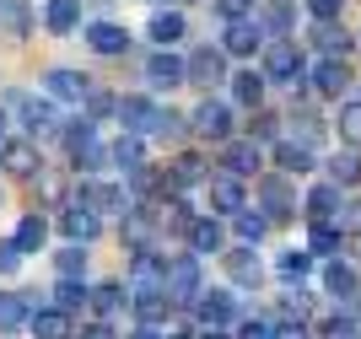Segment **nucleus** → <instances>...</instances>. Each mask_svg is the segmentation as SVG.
Listing matches in <instances>:
<instances>
[{
	"mask_svg": "<svg viewBox=\"0 0 361 339\" xmlns=\"http://www.w3.org/2000/svg\"><path fill=\"white\" fill-rule=\"evenodd\" d=\"M264 81H281V87L302 92L307 59H302V49L291 44V38H270V44H264Z\"/></svg>",
	"mask_w": 361,
	"mask_h": 339,
	"instance_id": "nucleus-1",
	"label": "nucleus"
},
{
	"mask_svg": "<svg viewBox=\"0 0 361 339\" xmlns=\"http://www.w3.org/2000/svg\"><path fill=\"white\" fill-rule=\"evenodd\" d=\"M162 291H167V302H173V307H195V302H200V291H205V285H200V259H195V253H173V259H167Z\"/></svg>",
	"mask_w": 361,
	"mask_h": 339,
	"instance_id": "nucleus-2",
	"label": "nucleus"
},
{
	"mask_svg": "<svg viewBox=\"0 0 361 339\" xmlns=\"http://www.w3.org/2000/svg\"><path fill=\"white\" fill-rule=\"evenodd\" d=\"M75 205L92 210V216L103 221V216H124V210L135 205V199H130V189H124V183H103V178H87V183H75Z\"/></svg>",
	"mask_w": 361,
	"mask_h": 339,
	"instance_id": "nucleus-3",
	"label": "nucleus"
},
{
	"mask_svg": "<svg viewBox=\"0 0 361 339\" xmlns=\"http://www.w3.org/2000/svg\"><path fill=\"white\" fill-rule=\"evenodd\" d=\"M11 108H22V124H27L32 146L49 140V135H65V118H60V108L49 103V97H22V92H11Z\"/></svg>",
	"mask_w": 361,
	"mask_h": 339,
	"instance_id": "nucleus-4",
	"label": "nucleus"
},
{
	"mask_svg": "<svg viewBox=\"0 0 361 339\" xmlns=\"http://www.w3.org/2000/svg\"><path fill=\"white\" fill-rule=\"evenodd\" d=\"M216 81H226V54L221 49H195V54L183 59V87H216Z\"/></svg>",
	"mask_w": 361,
	"mask_h": 339,
	"instance_id": "nucleus-5",
	"label": "nucleus"
},
{
	"mask_svg": "<svg viewBox=\"0 0 361 339\" xmlns=\"http://www.w3.org/2000/svg\"><path fill=\"white\" fill-rule=\"evenodd\" d=\"M119 124H124V135H157V118H162V103H151V97H119Z\"/></svg>",
	"mask_w": 361,
	"mask_h": 339,
	"instance_id": "nucleus-6",
	"label": "nucleus"
},
{
	"mask_svg": "<svg viewBox=\"0 0 361 339\" xmlns=\"http://www.w3.org/2000/svg\"><path fill=\"white\" fill-rule=\"evenodd\" d=\"M195 135H205V140H216V146H226L232 140V108L226 103H216V97H205V103L195 108Z\"/></svg>",
	"mask_w": 361,
	"mask_h": 339,
	"instance_id": "nucleus-7",
	"label": "nucleus"
},
{
	"mask_svg": "<svg viewBox=\"0 0 361 339\" xmlns=\"http://www.w3.org/2000/svg\"><path fill=\"white\" fill-rule=\"evenodd\" d=\"M162 183L173 194H189V189H200V183H211V173H205V156L200 151H183V156H173V167L162 173Z\"/></svg>",
	"mask_w": 361,
	"mask_h": 339,
	"instance_id": "nucleus-8",
	"label": "nucleus"
},
{
	"mask_svg": "<svg viewBox=\"0 0 361 339\" xmlns=\"http://www.w3.org/2000/svg\"><path fill=\"white\" fill-rule=\"evenodd\" d=\"M254 49H264V27H259V16H243V22H226L221 32V54H254Z\"/></svg>",
	"mask_w": 361,
	"mask_h": 339,
	"instance_id": "nucleus-9",
	"label": "nucleus"
},
{
	"mask_svg": "<svg viewBox=\"0 0 361 339\" xmlns=\"http://www.w3.org/2000/svg\"><path fill=\"white\" fill-rule=\"evenodd\" d=\"M0 167L11 178H32V173H44V156H38L32 140H0Z\"/></svg>",
	"mask_w": 361,
	"mask_h": 339,
	"instance_id": "nucleus-10",
	"label": "nucleus"
},
{
	"mask_svg": "<svg viewBox=\"0 0 361 339\" xmlns=\"http://www.w3.org/2000/svg\"><path fill=\"white\" fill-rule=\"evenodd\" d=\"M49 103H87V92H92V75L81 70H49Z\"/></svg>",
	"mask_w": 361,
	"mask_h": 339,
	"instance_id": "nucleus-11",
	"label": "nucleus"
},
{
	"mask_svg": "<svg viewBox=\"0 0 361 339\" xmlns=\"http://www.w3.org/2000/svg\"><path fill=\"white\" fill-rule=\"evenodd\" d=\"M259 199H264V210H270V221H286V216H297V199H291L286 173H270V178H264V183H259Z\"/></svg>",
	"mask_w": 361,
	"mask_h": 339,
	"instance_id": "nucleus-12",
	"label": "nucleus"
},
{
	"mask_svg": "<svg viewBox=\"0 0 361 339\" xmlns=\"http://www.w3.org/2000/svg\"><path fill=\"white\" fill-rule=\"evenodd\" d=\"M146 81L157 92H173V87H183V59L173 54V49H157V54L146 59Z\"/></svg>",
	"mask_w": 361,
	"mask_h": 339,
	"instance_id": "nucleus-13",
	"label": "nucleus"
},
{
	"mask_svg": "<svg viewBox=\"0 0 361 339\" xmlns=\"http://www.w3.org/2000/svg\"><path fill=\"white\" fill-rule=\"evenodd\" d=\"M195 312H200V323H211V328L238 323V302H232V291H200Z\"/></svg>",
	"mask_w": 361,
	"mask_h": 339,
	"instance_id": "nucleus-14",
	"label": "nucleus"
},
{
	"mask_svg": "<svg viewBox=\"0 0 361 339\" xmlns=\"http://www.w3.org/2000/svg\"><path fill=\"white\" fill-rule=\"evenodd\" d=\"M221 259H226V275H232V285H243V291H254V285L264 281V264L254 259V248H243V242H238V248L221 253Z\"/></svg>",
	"mask_w": 361,
	"mask_h": 339,
	"instance_id": "nucleus-15",
	"label": "nucleus"
},
{
	"mask_svg": "<svg viewBox=\"0 0 361 339\" xmlns=\"http://www.w3.org/2000/svg\"><path fill=\"white\" fill-rule=\"evenodd\" d=\"M87 49L114 59V54H124V49H130V32H124L119 22H108V16H103V22H92V27H87Z\"/></svg>",
	"mask_w": 361,
	"mask_h": 339,
	"instance_id": "nucleus-16",
	"label": "nucleus"
},
{
	"mask_svg": "<svg viewBox=\"0 0 361 339\" xmlns=\"http://www.w3.org/2000/svg\"><path fill=\"white\" fill-rule=\"evenodd\" d=\"M60 232L71 237L75 248H87L92 237L103 232V221H97V216H92V210H81V205H65V210H60Z\"/></svg>",
	"mask_w": 361,
	"mask_h": 339,
	"instance_id": "nucleus-17",
	"label": "nucleus"
},
{
	"mask_svg": "<svg viewBox=\"0 0 361 339\" xmlns=\"http://www.w3.org/2000/svg\"><path fill=\"white\" fill-rule=\"evenodd\" d=\"M183 237H189V253H195V259H200V253H221L226 248V232H221L216 216H195V226H189Z\"/></svg>",
	"mask_w": 361,
	"mask_h": 339,
	"instance_id": "nucleus-18",
	"label": "nucleus"
},
{
	"mask_svg": "<svg viewBox=\"0 0 361 339\" xmlns=\"http://www.w3.org/2000/svg\"><path fill=\"white\" fill-rule=\"evenodd\" d=\"M221 167H226V178L259 173V146H254V140H226V146H221Z\"/></svg>",
	"mask_w": 361,
	"mask_h": 339,
	"instance_id": "nucleus-19",
	"label": "nucleus"
},
{
	"mask_svg": "<svg viewBox=\"0 0 361 339\" xmlns=\"http://www.w3.org/2000/svg\"><path fill=\"white\" fill-rule=\"evenodd\" d=\"M130 307H135V318H140L146 328H157L167 312H173V302H167V291L157 285V291H130Z\"/></svg>",
	"mask_w": 361,
	"mask_h": 339,
	"instance_id": "nucleus-20",
	"label": "nucleus"
},
{
	"mask_svg": "<svg viewBox=\"0 0 361 339\" xmlns=\"http://www.w3.org/2000/svg\"><path fill=\"white\" fill-rule=\"evenodd\" d=\"M27 328H32V339H71V312H60V307H32Z\"/></svg>",
	"mask_w": 361,
	"mask_h": 339,
	"instance_id": "nucleus-21",
	"label": "nucleus"
},
{
	"mask_svg": "<svg viewBox=\"0 0 361 339\" xmlns=\"http://www.w3.org/2000/svg\"><path fill=\"white\" fill-rule=\"evenodd\" d=\"M27 318H32V296H22V291L0 296V334H22Z\"/></svg>",
	"mask_w": 361,
	"mask_h": 339,
	"instance_id": "nucleus-22",
	"label": "nucleus"
},
{
	"mask_svg": "<svg viewBox=\"0 0 361 339\" xmlns=\"http://www.w3.org/2000/svg\"><path fill=\"white\" fill-rule=\"evenodd\" d=\"M313 87L324 92V97H340V92L350 87V65L345 59H318L313 65Z\"/></svg>",
	"mask_w": 361,
	"mask_h": 339,
	"instance_id": "nucleus-23",
	"label": "nucleus"
},
{
	"mask_svg": "<svg viewBox=\"0 0 361 339\" xmlns=\"http://www.w3.org/2000/svg\"><path fill=\"white\" fill-rule=\"evenodd\" d=\"M108 167H119V173L146 167V140H140V135H119V140L108 146Z\"/></svg>",
	"mask_w": 361,
	"mask_h": 339,
	"instance_id": "nucleus-24",
	"label": "nucleus"
},
{
	"mask_svg": "<svg viewBox=\"0 0 361 339\" xmlns=\"http://www.w3.org/2000/svg\"><path fill=\"white\" fill-rule=\"evenodd\" d=\"M313 44H318V54H324V59H345L356 38H350L340 22H318V27H313Z\"/></svg>",
	"mask_w": 361,
	"mask_h": 339,
	"instance_id": "nucleus-25",
	"label": "nucleus"
},
{
	"mask_svg": "<svg viewBox=\"0 0 361 339\" xmlns=\"http://www.w3.org/2000/svg\"><path fill=\"white\" fill-rule=\"evenodd\" d=\"M211 205L221 210V216H238V210H248V205H243V178L216 173V178H211Z\"/></svg>",
	"mask_w": 361,
	"mask_h": 339,
	"instance_id": "nucleus-26",
	"label": "nucleus"
},
{
	"mask_svg": "<svg viewBox=\"0 0 361 339\" xmlns=\"http://www.w3.org/2000/svg\"><path fill=\"white\" fill-rule=\"evenodd\" d=\"M275 167L286 178H302V173H313V151L297 146V140H275Z\"/></svg>",
	"mask_w": 361,
	"mask_h": 339,
	"instance_id": "nucleus-27",
	"label": "nucleus"
},
{
	"mask_svg": "<svg viewBox=\"0 0 361 339\" xmlns=\"http://www.w3.org/2000/svg\"><path fill=\"white\" fill-rule=\"evenodd\" d=\"M27 27H32V0H0V32L27 38Z\"/></svg>",
	"mask_w": 361,
	"mask_h": 339,
	"instance_id": "nucleus-28",
	"label": "nucleus"
},
{
	"mask_svg": "<svg viewBox=\"0 0 361 339\" xmlns=\"http://www.w3.org/2000/svg\"><path fill=\"white\" fill-rule=\"evenodd\" d=\"M324 291H329L334 302H350V296L361 291L356 269H350V264H340V259H334V264H324Z\"/></svg>",
	"mask_w": 361,
	"mask_h": 339,
	"instance_id": "nucleus-29",
	"label": "nucleus"
},
{
	"mask_svg": "<svg viewBox=\"0 0 361 339\" xmlns=\"http://www.w3.org/2000/svg\"><path fill=\"white\" fill-rule=\"evenodd\" d=\"M340 205H345V199H340V183H318V189L307 194V216H313V221H340Z\"/></svg>",
	"mask_w": 361,
	"mask_h": 339,
	"instance_id": "nucleus-30",
	"label": "nucleus"
},
{
	"mask_svg": "<svg viewBox=\"0 0 361 339\" xmlns=\"http://www.w3.org/2000/svg\"><path fill=\"white\" fill-rule=\"evenodd\" d=\"M87 302H92V312H97V323H108V318H114V312H119L124 302H130V285L108 281V285H97V291H92Z\"/></svg>",
	"mask_w": 361,
	"mask_h": 339,
	"instance_id": "nucleus-31",
	"label": "nucleus"
},
{
	"mask_svg": "<svg viewBox=\"0 0 361 339\" xmlns=\"http://www.w3.org/2000/svg\"><path fill=\"white\" fill-rule=\"evenodd\" d=\"M232 81V103H243V108H259V97H264V70H238V75H226Z\"/></svg>",
	"mask_w": 361,
	"mask_h": 339,
	"instance_id": "nucleus-32",
	"label": "nucleus"
},
{
	"mask_svg": "<svg viewBox=\"0 0 361 339\" xmlns=\"http://www.w3.org/2000/svg\"><path fill=\"white\" fill-rule=\"evenodd\" d=\"M11 242H16V253H22V259H27V253H38V248L49 242V221L38 216V210H32V216H22V226H16Z\"/></svg>",
	"mask_w": 361,
	"mask_h": 339,
	"instance_id": "nucleus-33",
	"label": "nucleus"
},
{
	"mask_svg": "<svg viewBox=\"0 0 361 339\" xmlns=\"http://www.w3.org/2000/svg\"><path fill=\"white\" fill-rule=\"evenodd\" d=\"M44 22H49V32H75L81 27V0H49V11H44Z\"/></svg>",
	"mask_w": 361,
	"mask_h": 339,
	"instance_id": "nucleus-34",
	"label": "nucleus"
},
{
	"mask_svg": "<svg viewBox=\"0 0 361 339\" xmlns=\"http://www.w3.org/2000/svg\"><path fill=\"white\" fill-rule=\"evenodd\" d=\"M232 232H238L243 248H254L259 237L270 232V216H259V210H238V216H232Z\"/></svg>",
	"mask_w": 361,
	"mask_h": 339,
	"instance_id": "nucleus-35",
	"label": "nucleus"
},
{
	"mask_svg": "<svg viewBox=\"0 0 361 339\" xmlns=\"http://www.w3.org/2000/svg\"><path fill=\"white\" fill-rule=\"evenodd\" d=\"M151 38H157V49H173V44H178V38H183V16L178 11H157V16H151Z\"/></svg>",
	"mask_w": 361,
	"mask_h": 339,
	"instance_id": "nucleus-36",
	"label": "nucleus"
},
{
	"mask_svg": "<svg viewBox=\"0 0 361 339\" xmlns=\"http://www.w3.org/2000/svg\"><path fill=\"white\" fill-rule=\"evenodd\" d=\"M275 269H281V281H286V285H302V281H307V269H313V253H307V248H286Z\"/></svg>",
	"mask_w": 361,
	"mask_h": 339,
	"instance_id": "nucleus-37",
	"label": "nucleus"
},
{
	"mask_svg": "<svg viewBox=\"0 0 361 339\" xmlns=\"http://www.w3.org/2000/svg\"><path fill=\"white\" fill-rule=\"evenodd\" d=\"M124 183H130V194H135L140 205H146L151 194H167V183H162V173H157V167H135V173H124Z\"/></svg>",
	"mask_w": 361,
	"mask_h": 339,
	"instance_id": "nucleus-38",
	"label": "nucleus"
},
{
	"mask_svg": "<svg viewBox=\"0 0 361 339\" xmlns=\"http://www.w3.org/2000/svg\"><path fill=\"white\" fill-rule=\"evenodd\" d=\"M329 183H340V189H356V183H361V156H356V151H345V156H334V162H329Z\"/></svg>",
	"mask_w": 361,
	"mask_h": 339,
	"instance_id": "nucleus-39",
	"label": "nucleus"
},
{
	"mask_svg": "<svg viewBox=\"0 0 361 339\" xmlns=\"http://www.w3.org/2000/svg\"><path fill=\"white\" fill-rule=\"evenodd\" d=\"M340 221H313V232H307V253H334L340 248Z\"/></svg>",
	"mask_w": 361,
	"mask_h": 339,
	"instance_id": "nucleus-40",
	"label": "nucleus"
},
{
	"mask_svg": "<svg viewBox=\"0 0 361 339\" xmlns=\"http://www.w3.org/2000/svg\"><path fill=\"white\" fill-rule=\"evenodd\" d=\"M291 124H297V135H291L297 146H307V151H313L318 140H324V118H318V113H307V108H302V113H291Z\"/></svg>",
	"mask_w": 361,
	"mask_h": 339,
	"instance_id": "nucleus-41",
	"label": "nucleus"
},
{
	"mask_svg": "<svg viewBox=\"0 0 361 339\" xmlns=\"http://www.w3.org/2000/svg\"><path fill=\"white\" fill-rule=\"evenodd\" d=\"M340 140H345L350 151H361V97L340 108Z\"/></svg>",
	"mask_w": 361,
	"mask_h": 339,
	"instance_id": "nucleus-42",
	"label": "nucleus"
},
{
	"mask_svg": "<svg viewBox=\"0 0 361 339\" xmlns=\"http://www.w3.org/2000/svg\"><path fill=\"white\" fill-rule=\"evenodd\" d=\"M87 285H81V281H60V285H54V307H60V312H75V307H87Z\"/></svg>",
	"mask_w": 361,
	"mask_h": 339,
	"instance_id": "nucleus-43",
	"label": "nucleus"
},
{
	"mask_svg": "<svg viewBox=\"0 0 361 339\" xmlns=\"http://www.w3.org/2000/svg\"><path fill=\"white\" fill-rule=\"evenodd\" d=\"M54 264H60V281H81V269H87V248H60V259H54Z\"/></svg>",
	"mask_w": 361,
	"mask_h": 339,
	"instance_id": "nucleus-44",
	"label": "nucleus"
},
{
	"mask_svg": "<svg viewBox=\"0 0 361 339\" xmlns=\"http://www.w3.org/2000/svg\"><path fill=\"white\" fill-rule=\"evenodd\" d=\"M114 108H119V97H114V92H97V87L87 92V118H92V124H97V118H108Z\"/></svg>",
	"mask_w": 361,
	"mask_h": 339,
	"instance_id": "nucleus-45",
	"label": "nucleus"
},
{
	"mask_svg": "<svg viewBox=\"0 0 361 339\" xmlns=\"http://www.w3.org/2000/svg\"><path fill=\"white\" fill-rule=\"evenodd\" d=\"M248 140H254V146H259V140H281V118H275V113H254Z\"/></svg>",
	"mask_w": 361,
	"mask_h": 339,
	"instance_id": "nucleus-46",
	"label": "nucleus"
},
{
	"mask_svg": "<svg viewBox=\"0 0 361 339\" xmlns=\"http://www.w3.org/2000/svg\"><path fill=\"white\" fill-rule=\"evenodd\" d=\"M318 339H361V323L356 318H329V323L318 328Z\"/></svg>",
	"mask_w": 361,
	"mask_h": 339,
	"instance_id": "nucleus-47",
	"label": "nucleus"
},
{
	"mask_svg": "<svg viewBox=\"0 0 361 339\" xmlns=\"http://www.w3.org/2000/svg\"><path fill=\"white\" fill-rule=\"evenodd\" d=\"M340 11H345V0H307V16H313V22H340Z\"/></svg>",
	"mask_w": 361,
	"mask_h": 339,
	"instance_id": "nucleus-48",
	"label": "nucleus"
},
{
	"mask_svg": "<svg viewBox=\"0 0 361 339\" xmlns=\"http://www.w3.org/2000/svg\"><path fill=\"white\" fill-rule=\"evenodd\" d=\"M183 124H189V118H183V113H173V108H162V118H157V135H162V140H178V135H183Z\"/></svg>",
	"mask_w": 361,
	"mask_h": 339,
	"instance_id": "nucleus-49",
	"label": "nucleus"
},
{
	"mask_svg": "<svg viewBox=\"0 0 361 339\" xmlns=\"http://www.w3.org/2000/svg\"><path fill=\"white\" fill-rule=\"evenodd\" d=\"M216 11L226 22H243V16H254V0H216Z\"/></svg>",
	"mask_w": 361,
	"mask_h": 339,
	"instance_id": "nucleus-50",
	"label": "nucleus"
},
{
	"mask_svg": "<svg viewBox=\"0 0 361 339\" xmlns=\"http://www.w3.org/2000/svg\"><path fill=\"white\" fill-rule=\"evenodd\" d=\"M340 232L361 237V199H345V205H340Z\"/></svg>",
	"mask_w": 361,
	"mask_h": 339,
	"instance_id": "nucleus-51",
	"label": "nucleus"
},
{
	"mask_svg": "<svg viewBox=\"0 0 361 339\" xmlns=\"http://www.w3.org/2000/svg\"><path fill=\"white\" fill-rule=\"evenodd\" d=\"M238 339H275V323H264V318H248V323H238Z\"/></svg>",
	"mask_w": 361,
	"mask_h": 339,
	"instance_id": "nucleus-52",
	"label": "nucleus"
},
{
	"mask_svg": "<svg viewBox=\"0 0 361 339\" xmlns=\"http://www.w3.org/2000/svg\"><path fill=\"white\" fill-rule=\"evenodd\" d=\"M22 269V253H16V242H0V275H16Z\"/></svg>",
	"mask_w": 361,
	"mask_h": 339,
	"instance_id": "nucleus-53",
	"label": "nucleus"
},
{
	"mask_svg": "<svg viewBox=\"0 0 361 339\" xmlns=\"http://www.w3.org/2000/svg\"><path fill=\"white\" fill-rule=\"evenodd\" d=\"M81 339H119V334H114V323H97V318H92V323L81 328Z\"/></svg>",
	"mask_w": 361,
	"mask_h": 339,
	"instance_id": "nucleus-54",
	"label": "nucleus"
},
{
	"mask_svg": "<svg viewBox=\"0 0 361 339\" xmlns=\"http://www.w3.org/2000/svg\"><path fill=\"white\" fill-rule=\"evenodd\" d=\"M275 339H307V328H302V323H281V328H275Z\"/></svg>",
	"mask_w": 361,
	"mask_h": 339,
	"instance_id": "nucleus-55",
	"label": "nucleus"
},
{
	"mask_svg": "<svg viewBox=\"0 0 361 339\" xmlns=\"http://www.w3.org/2000/svg\"><path fill=\"white\" fill-rule=\"evenodd\" d=\"M130 339H162V334H157V328H146V323H140V328H130Z\"/></svg>",
	"mask_w": 361,
	"mask_h": 339,
	"instance_id": "nucleus-56",
	"label": "nucleus"
},
{
	"mask_svg": "<svg viewBox=\"0 0 361 339\" xmlns=\"http://www.w3.org/2000/svg\"><path fill=\"white\" fill-rule=\"evenodd\" d=\"M200 339H226V328H205V334H200Z\"/></svg>",
	"mask_w": 361,
	"mask_h": 339,
	"instance_id": "nucleus-57",
	"label": "nucleus"
},
{
	"mask_svg": "<svg viewBox=\"0 0 361 339\" xmlns=\"http://www.w3.org/2000/svg\"><path fill=\"white\" fill-rule=\"evenodd\" d=\"M87 6H92V11H108V6H114V0H87Z\"/></svg>",
	"mask_w": 361,
	"mask_h": 339,
	"instance_id": "nucleus-58",
	"label": "nucleus"
},
{
	"mask_svg": "<svg viewBox=\"0 0 361 339\" xmlns=\"http://www.w3.org/2000/svg\"><path fill=\"white\" fill-rule=\"evenodd\" d=\"M167 339H189V334H167Z\"/></svg>",
	"mask_w": 361,
	"mask_h": 339,
	"instance_id": "nucleus-59",
	"label": "nucleus"
},
{
	"mask_svg": "<svg viewBox=\"0 0 361 339\" xmlns=\"http://www.w3.org/2000/svg\"><path fill=\"white\" fill-rule=\"evenodd\" d=\"M0 130H6V113H0Z\"/></svg>",
	"mask_w": 361,
	"mask_h": 339,
	"instance_id": "nucleus-60",
	"label": "nucleus"
},
{
	"mask_svg": "<svg viewBox=\"0 0 361 339\" xmlns=\"http://www.w3.org/2000/svg\"><path fill=\"white\" fill-rule=\"evenodd\" d=\"M0 205H6V194H0Z\"/></svg>",
	"mask_w": 361,
	"mask_h": 339,
	"instance_id": "nucleus-61",
	"label": "nucleus"
},
{
	"mask_svg": "<svg viewBox=\"0 0 361 339\" xmlns=\"http://www.w3.org/2000/svg\"><path fill=\"white\" fill-rule=\"evenodd\" d=\"M356 44H361V38H356Z\"/></svg>",
	"mask_w": 361,
	"mask_h": 339,
	"instance_id": "nucleus-62",
	"label": "nucleus"
}]
</instances>
